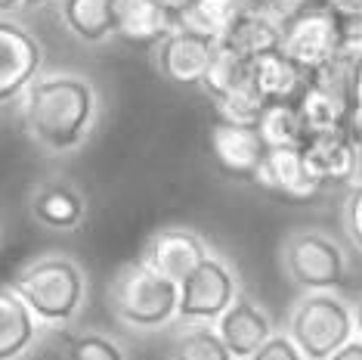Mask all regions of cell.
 I'll return each instance as SVG.
<instances>
[{"label": "cell", "instance_id": "obj_1", "mask_svg": "<svg viewBox=\"0 0 362 360\" xmlns=\"http://www.w3.org/2000/svg\"><path fill=\"white\" fill-rule=\"evenodd\" d=\"M22 125L47 155L75 152L100 125V94L81 75H37L22 94Z\"/></svg>", "mask_w": 362, "mask_h": 360}, {"label": "cell", "instance_id": "obj_2", "mask_svg": "<svg viewBox=\"0 0 362 360\" xmlns=\"http://www.w3.org/2000/svg\"><path fill=\"white\" fill-rule=\"evenodd\" d=\"M10 289L44 330H69L87 308V270L65 252H44L16 270Z\"/></svg>", "mask_w": 362, "mask_h": 360}, {"label": "cell", "instance_id": "obj_3", "mask_svg": "<svg viewBox=\"0 0 362 360\" xmlns=\"http://www.w3.org/2000/svg\"><path fill=\"white\" fill-rule=\"evenodd\" d=\"M112 317L134 332H158L177 320L180 286L164 280L143 261H127L112 274L105 289Z\"/></svg>", "mask_w": 362, "mask_h": 360}, {"label": "cell", "instance_id": "obj_4", "mask_svg": "<svg viewBox=\"0 0 362 360\" xmlns=\"http://www.w3.org/2000/svg\"><path fill=\"white\" fill-rule=\"evenodd\" d=\"M285 332L303 360H328L356 339L353 305H347L337 292H303L288 310Z\"/></svg>", "mask_w": 362, "mask_h": 360}, {"label": "cell", "instance_id": "obj_5", "mask_svg": "<svg viewBox=\"0 0 362 360\" xmlns=\"http://www.w3.org/2000/svg\"><path fill=\"white\" fill-rule=\"evenodd\" d=\"M279 264L300 292H337L347 283V255L334 236L316 227H298L279 245Z\"/></svg>", "mask_w": 362, "mask_h": 360}, {"label": "cell", "instance_id": "obj_6", "mask_svg": "<svg viewBox=\"0 0 362 360\" xmlns=\"http://www.w3.org/2000/svg\"><path fill=\"white\" fill-rule=\"evenodd\" d=\"M279 22H282V53L307 75L341 56V16L325 0L294 10Z\"/></svg>", "mask_w": 362, "mask_h": 360}, {"label": "cell", "instance_id": "obj_7", "mask_svg": "<svg viewBox=\"0 0 362 360\" xmlns=\"http://www.w3.org/2000/svg\"><path fill=\"white\" fill-rule=\"evenodd\" d=\"M242 296L238 274L223 255L211 252L192 274L180 283V323H217Z\"/></svg>", "mask_w": 362, "mask_h": 360}, {"label": "cell", "instance_id": "obj_8", "mask_svg": "<svg viewBox=\"0 0 362 360\" xmlns=\"http://www.w3.org/2000/svg\"><path fill=\"white\" fill-rule=\"evenodd\" d=\"M208 255H211V245L204 242V236L199 230L170 224V227H158L143 242L139 261L146 267H152L155 274H161L164 280L180 286Z\"/></svg>", "mask_w": 362, "mask_h": 360}, {"label": "cell", "instance_id": "obj_9", "mask_svg": "<svg viewBox=\"0 0 362 360\" xmlns=\"http://www.w3.org/2000/svg\"><path fill=\"white\" fill-rule=\"evenodd\" d=\"M220 40L199 35V31L189 28H177L155 47L152 60H155V72L177 87H199L204 72L217 53Z\"/></svg>", "mask_w": 362, "mask_h": 360}, {"label": "cell", "instance_id": "obj_10", "mask_svg": "<svg viewBox=\"0 0 362 360\" xmlns=\"http://www.w3.org/2000/svg\"><path fill=\"white\" fill-rule=\"evenodd\" d=\"M44 50L25 26L0 16V103H10L40 75Z\"/></svg>", "mask_w": 362, "mask_h": 360}, {"label": "cell", "instance_id": "obj_11", "mask_svg": "<svg viewBox=\"0 0 362 360\" xmlns=\"http://www.w3.org/2000/svg\"><path fill=\"white\" fill-rule=\"evenodd\" d=\"M208 152H211L214 165L223 171L226 177L254 184L263 159H267V152H269V146L263 143L257 128L214 121L211 130H208Z\"/></svg>", "mask_w": 362, "mask_h": 360}, {"label": "cell", "instance_id": "obj_12", "mask_svg": "<svg viewBox=\"0 0 362 360\" xmlns=\"http://www.w3.org/2000/svg\"><path fill=\"white\" fill-rule=\"evenodd\" d=\"M307 168L322 186H344L362 180V152L353 143L350 130H332V134L307 137L300 146Z\"/></svg>", "mask_w": 362, "mask_h": 360}, {"label": "cell", "instance_id": "obj_13", "mask_svg": "<svg viewBox=\"0 0 362 360\" xmlns=\"http://www.w3.org/2000/svg\"><path fill=\"white\" fill-rule=\"evenodd\" d=\"M254 186H260L263 193L276 196L282 202H291V206H307L325 190L307 168V159L300 150H269Z\"/></svg>", "mask_w": 362, "mask_h": 360}, {"label": "cell", "instance_id": "obj_14", "mask_svg": "<svg viewBox=\"0 0 362 360\" xmlns=\"http://www.w3.org/2000/svg\"><path fill=\"white\" fill-rule=\"evenodd\" d=\"M28 215L37 227L53 233H75L87 220V196L71 180H40L28 196Z\"/></svg>", "mask_w": 362, "mask_h": 360}, {"label": "cell", "instance_id": "obj_15", "mask_svg": "<svg viewBox=\"0 0 362 360\" xmlns=\"http://www.w3.org/2000/svg\"><path fill=\"white\" fill-rule=\"evenodd\" d=\"M214 326H217L220 339H223V345L229 348V354L235 360H248L251 354H257L276 332L269 310L257 298L245 296V292L233 301V308Z\"/></svg>", "mask_w": 362, "mask_h": 360}, {"label": "cell", "instance_id": "obj_16", "mask_svg": "<svg viewBox=\"0 0 362 360\" xmlns=\"http://www.w3.org/2000/svg\"><path fill=\"white\" fill-rule=\"evenodd\" d=\"M177 28V13L164 10L155 0H118L115 4V35L127 44L158 47Z\"/></svg>", "mask_w": 362, "mask_h": 360}, {"label": "cell", "instance_id": "obj_17", "mask_svg": "<svg viewBox=\"0 0 362 360\" xmlns=\"http://www.w3.org/2000/svg\"><path fill=\"white\" fill-rule=\"evenodd\" d=\"M248 81L257 90L263 103H298V96L307 87V72L294 65L288 56L279 50H269L248 62Z\"/></svg>", "mask_w": 362, "mask_h": 360}, {"label": "cell", "instance_id": "obj_18", "mask_svg": "<svg viewBox=\"0 0 362 360\" xmlns=\"http://www.w3.org/2000/svg\"><path fill=\"white\" fill-rule=\"evenodd\" d=\"M44 326L31 314V308L10 289L0 286V360H28L37 348Z\"/></svg>", "mask_w": 362, "mask_h": 360}, {"label": "cell", "instance_id": "obj_19", "mask_svg": "<svg viewBox=\"0 0 362 360\" xmlns=\"http://www.w3.org/2000/svg\"><path fill=\"white\" fill-rule=\"evenodd\" d=\"M220 44L251 62V60H257V56L282 47V22L269 10H248L220 38Z\"/></svg>", "mask_w": 362, "mask_h": 360}, {"label": "cell", "instance_id": "obj_20", "mask_svg": "<svg viewBox=\"0 0 362 360\" xmlns=\"http://www.w3.org/2000/svg\"><path fill=\"white\" fill-rule=\"evenodd\" d=\"M115 4L118 0H59L62 26L84 44L115 38Z\"/></svg>", "mask_w": 362, "mask_h": 360}, {"label": "cell", "instance_id": "obj_21", "mask_svg": "<svg viewBox=\"0 0 362 360\" xmlns=\"http://www.w3.org/2000/svg\"><path fill=\"white\" fill-rule=\"evenodd\" d=\"M248 10H251L248 0H189V6L177 16V22L180 28L199 31V35L220 40Z\"/></svg>", "mask_w": 362, "mask_h": 360}, {"label": "cell", "instance_id": "obj_22", "mask_svg": "<svg viewBox=\"0 0 362 360\" xmlns=\"http://www.w3.org/2000/svg\"><path fill=\"white\" fill-rule=\"evenodd\" d=\"M170 360H235L211 323H183L170 339Z\"/></svg>", "mask_w": 362, "mask_h": 360}, {"label": "cell", "instance_id": "obj_23", "mask_svg": "<svg viewBox=\"0 0 362 360\" xmlns=\"http://www.w3.org/2000/svg\"><path fill=\"white\" fill-rule=\"evenodd\" d=\"M257 130L269 150H300L307 140L294 103H269L257 121Z\"/></svg>", "mask_w": 362, "mask_h": 360}, {"label": "cell", "instance_id": "obj_24", "mask_svg": "<svg viewBox=\"0 0 362 360\" xmlns=\"http://www.w3.org/2000/svg\"><path fill=\"white\" fill-rule=\"evenodd\" d=\"M199 87L211 96L214 103L226 100L229 94L248 87V60H242V56H235L233 50H226V47L220 44Z\"/></svg>", "mask_w": 362, "mask_h": 360}, {"label": "cell", "instance_id": "obj_25", "mask_svg": "<svg viewBox=\"0 0 362 360\" xmlns=\"http://www.w3.org/2000/svg\"><path fill=\"white\" fill-rule=\"evenodd\" d=\"M59 357L62 360H130L127 348L109 332L100 330H81V332H65L59 342Z\"/></svg>", "mask_w": 362, "mask_h": 360}, {"label": "cell", "instance_id": "obj_26", "mask_svg": "<svg viewBox=\"0 0 362 360\" xmlns=\"http://www.w3.org/2000/svg\"><path fill=\"white\" fill-rule=\"evenodd\" d=\"M267 109V103L257 96V90L251 87H242L235 94H229L226 100L214 103V112H217V121H229V125H245V128H257V121Z\"/></svg>", "mask_w": 362, "mask_h": 360}, {"label": "cell", "instance_id": "obj_27", "mask_svg": "<svg viewBox=\"0 0 362 360\" xmlns=\"http://www.w3.org/2000/svg\"><path fill=\"white\" fill-rule=\"evenodd\" d=\"M344 230H347L350 242L362 252V180L350 186L347 202H344Z\"/></svg>", "mask_w": 362, "mask_h": 360}, {"label": "cell", "instance_id": "obj_28", "mask_svg": "<svg viewBox=\"0 0 362 360\" xmlns=\"http://www.w3.org/2000/svg\"><path fill=\"white\" fill-rule=\"evenodd\" d=\"M248 360H303V354L298 351V345L288 339V332H273V339Z\"/></svg>", "mask_w": 362, "mask_h": 360}, {"label": "cell", "instance_id": "obj_29", "mask_svg": "<svg viewBox=\"0 0 362 360\" xmlns=\"http://www.w3.org/2000/svg\"><path fill=\"white\" fill-rule=\"evenodd\" d=\"M341 56L362 60V19H341Z\"/></svg>", "mask_w": 362, "mask_h": 360}, {"label": "cell", "instance_id": "obj_30", "mask_svg": "<svg viewBox=\"0 0 362 360\" xmlns=\"http://www.w3.org/2000/svg\"><path fill=\"white\" fill-rule=\"evenodd\" d=\"M350 103L353 109L362 112V60H353L350 69Z\"/></svg>", "mask_w": 362, "mask_h": 360}, {"label": "cell", "instance_id": "obj_31", "mask_svg": "<svg viewBox=\"0 0 362 360\" xmlns=\"http://www.w3.org/2000/svg\"><path fill=\"white\" fill-rule=\"evenodd\" d=\"M341 19H362V0H325Z\"/></svg>", "mask_w": 362, "mask_h": 360}, {"label": "cell", "instance_id": "obj_32", "mask_svg": "<svg viewBox=\"0 0 362 360\" xmlns=\"http://www.w3.org/2000/svg\"><path fill=\"white\" fill-rule=\"evenodd\" d=\"M328 360H362V342L359 339H353V342H347L337 354H332Z\"/></svg>", "mask_w": 362, "mask_h": 360}, {"label": "cell", "instance_id": "obj_33", "mask_svg": "<svg viewBox=\"0 0 362 360\" xmlns=\"http://www.w3.org/2000/svg\"><path fill=\"white\" fill-rule=\"evenodd\" d=\"M155 4H161L164 6V10H170V13H183L186 10V6H189V0H155Z\"/></svg>", "mask_w": 362, "mask_h": 360}, {"label": "cell", "instance_id": "obj_34", "mask_svg": "<svg viewBox=\"0 0 362 360\" xmlns=\"http://www.w3.org/2000/svg\"><path fill=\"white\" fill-rule=\"evenodd\" d=\"M353 330H356V339L362 342V298L353 305Z\"/></svg>", "mask_w": 362, "mask_h": 360}, {"label": "cell", "instance_id": "obj_35", "mask_svg": "<svg viewBox=\"0 0 362 360\" xmlns=\"http://www.w3.org/2000/svg\"><path fill=\"white\" fill-rule=\"evenodd\" d=\"M16 10H22V0H0V16H10Z\"/></svg>", "mask_w": 362, "mask_h": 360}, {"label": "cell", "instance_id": "obj_36", "mask_svg": "<svg viewBox=\"0 0 362 360\" xmlns=\"http://www.w3.org/2000/svg\"><path fill=\"white\" fill-rule=\"evenodd\" d=\"M47 4H56V0H22V10H40Z\"/></svg>", "mask_w": 362, "mask_h": 360}, {"label": "cell", "instance_id": "obj_37", "mask_svg": "<svg viewBox=\"0 0 362 360\" xmlns=\"http://www.w3.org/2000/svg\"><path fill=\"white\" fill-rule=\"evenodd\" d=\"M248 4H251V10H273L276 0H248Z\"/></svg>", "mask_w": 362, "mask_h": 360}]
</instances>
